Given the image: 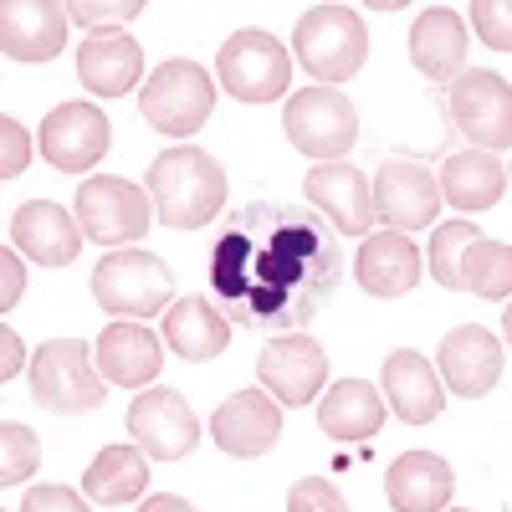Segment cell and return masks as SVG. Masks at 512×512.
I'll list each match as a JSON object with an SVG mask.
<instances>
[{
    "label": "cell",
    "mask_w": 512,
    "mask_h": 512,
    "mask_svg": "<svg viewBox=\"0 0 512 512\" xmlns=\"http://www.w3.org/2000/svg\"><path fill=\"white\" fill-rule=\"evenodd\" d=\"M308 200L318 205V216L333 221L338 236H364L374 231V180H364L354 164H313L308 169V180H303Z\"/></svg>",
    "instance_id": "cell-15"
},
{
    "label": "cell",
    "mask_w": 512,
    "mask_h": 512,
    "mask_svg": "<svg viewBox=\"0 0 512 512\" xmlns=\"http://www.w3.org/2000/svg\"><path fill=\"white\" fill-rule=\"evenodd\" d=\"M0 379H16L21 374V364H26V344H21V333L16 328H0Z\"/></svg>",
    "instance_id": "cell-39"
},
{
    "label": "cell",
    "mask_w": 512,
    "mask_h": 512,
    "mask_svg": "<svg viewBox=\"0 0 512 512\" xmlns=\"http://www.w3.org/2000/svg\"><path fill=\"white\" fill-rule=\"evenodd\" d=\"M441 210V180H431L415 159H384L379 175H374V216L379 226L390 231H415V226H431Z\"/></svg>",
    "instance_id": "cell-14"
},
{
    "label": "cell",
    "mask_w": 512,
    "mask_h": 512,
    "mask_svg": "<svg viewBox=\"0 0 512 512\" xmlns=\"http://www.w3.org/2000/svg\"><path fill=\"white\" fill-rule=\"evenodd\" d=\"M502 190H507V169L487 149H461L441 169V195L456 210H492L502 200Z\"/></svg>",
    "instance_id": "cell-27"
},
{
    "label": "cell",
    "mask_w": 512,
    "mask_h": 512,
    "mask_svg": "<svg viewBox=\"0 0 512 512\" xmlns=\"http://www.w3.org/2000/svg\"><path fill=\"white\" fill-rule=\"evenodd\" d=\"M128 431L134 446L154 461H180L200 441V420L180 390H139V400L128 405Z\"/></svg>",
    "instance_id": "cell-13"
},
{
    "label": "cell",
    "mask_w": 512,
    "mask_h": 512,
    "mask_svg": "<svg viewBox=\"0 0 512 512\" xmlns=\"http://www.w3.org/2000/svg\"><path fill=\"white\" fill-rule=\"evenodd\" d=\"M67 21V6H52V0H6L0 6V47L11 62L41 67L67 47Z\"/></svg>",
    "instance_id": "cell-16"
},
{
    "label": "cell",
    "mask_w": 512,
    "mask_h": 512,
    "mask_svg": "<svg viewBox=\"0 0 512 512\" xmlns=\"http://www.w3.org/2000/svg\"><path fill=\"white\" fill-rule=\"evenodd\" d=\"M21 262H26V256H21L16 246H11L6 256H0V267H6V292H0V303H6V308H16V303H21V282H26V267H21Z\"/></svg>",
    "instance_id": "cell-38"
},
{
    "label": "cell",
    "mask_w": 512,
    "mask_h": 512,
    "mask_svg": "<svg viewBox=\"0 0 512 512\" xmlns=\"http://www.w3.org/2000/svg\"><path fill=\"white\" fill-rule=\"evenodd\" d=\"M282 128L297 154H308L313 164H338L359 144V113L338 88H303L287 98Z\"/></svg>",
    "instance_id": "cell-6"
},
{
    "label": "cell",
    "mask_w": 512,
    "mask_h": 512,
    "mask_svg": "<svg viewBox=\"0 0 512 512\" xmlns=\"http://www.w3.org/2000/svg\"><path fill=\"white\" fill-rule=\"evenodd\" d=\"M144 487H149V456L139 446H103L93 456V466L82 472V492L108 507L134 502Z\"/></svg>",
    "instance_id": "cell-29"
},
{
    "label": "cell",
    "mask_w": 512,
    "mask_h": 512,
    "mask_svg": "<svg viewBox=\"0 0 512 512\" xmlns=\"http://www.w3.org/2000/svg\"><path fill=\"white\" fill-rule=\"evenodd\" d=\"M11 246L36 267H72L82 251V221H72L57 200H26L11 216Z\"/></svg>",
    "instance_id": "cell-17"
},
{
    "label": "cell",
    "mask_w": 512,
    "mask_h": 512,
    "mask_svg": "<svg viewBox=\"0 0 512 512\" xmlns=\"http://www.w3.org/2000/svg\"><path fill=\"white\" fill-rule=\"evenodd\" d=\"M461 292H477L487 303L512 297V246L507 241H472L461 256Z\"/></svg>",
    "instance_id": "cell-30"
},
{
    "label": "cell",
    "mask_w": 512,
    "mask_h": 512,
    "mask_svg": "<svg viewBox=\"0 0 512 512\" xmlns=\"http://www.w3.org/2000/svg\"><path fill=\"white\" fill-rule=\"evenodd\" d=\"M446 113H451V123H456V134H461L466 144L487 149V154H497V149L512 144V82H507L502 72L466 67V72L451 82Z\"/></svg>",
    "instance_id": "cell-9"
},
{
    "label": "cell",
    "mask_w": 512,
    "mask_h": 512,
    "mask_svg": "<svg viewBox=\"0 0 512 512\" xmlns=\"http://www.w3.org/2000/svg\"><path fill=\"white\" fill-rule=\"evenodd\" d=\"M139 512H195V507H190L185 497H169V492H159V497H149Z\"/></svg>",
    "instance_id": "cell-40"
},
{
    "label": "cell",
    "mask_w": 512,
    "mask_h": 512,
    "mask_svg": "<svg viewBox=\"0 0 512 512\" xmlns=\"http://www.w3.org/2000/svg\"><path fill=\"white\" fill-rule=\"evenodd\" d=\"M441 379L461 400H482L502 379V344L482 323H461L441 338Z\"/></svg>",
    "instance_id": "cell-19"
},
{
    "label": "cell",
    "mask_w": 512,
    "mask_h": 512,
    "mask_svg": "<svg viewBox=\"0 0 512 512\" xmlns=\"http://www.w3.org/2000/svg\"><path fill=\"white\" fill-rule=\"evenodd\" d=\"M507 180H512V164H507Z\"/></svg>",
    "instance_id": "cell-42"
},
{
    "label": "cell",
    "mask_w": 512,
    "mask_h": 512,
    "mask_svg": "<svg viewBox=\"0 0 512 512\" xmlns=\"http://www.w3.org/2000/svg\"><path fill=\"white\" fill-rule=\"evenodd\" d=\"M502 333H507V344H512V303L502 308Z\"/></svg>",
    "instance_id": "cell-41"
},
{
    "label": "cell",
    "mask_w": 512,
    "mask_h": 512,
    "mask_svg": "<svg viewBox=\"0 0 512 512\" xmlns=\"http://www.w3.org/2000/svg\"><path fill=\"white\" fill-rule=\"evenodd\" d=\"M16 512H88V502H82L72 487H62V482H41V487L26 492V502Z\"/></svg>",
    "instance_id": "cell-35"
},
{
    "label": "cell",
    "mask_w": 512,
    "mask_h": 512,
    "mask_svg": "<svg viewBox=\"0 0 512 512\" xmlns=\"http://www.w3.org/2000/svg\"><path fill=\"white\" fill-rule=\"evenodd\" d=\"M410 62L431 82H456L466 72V21L451 6L420 11V21L410 26Z\"/></svg>",
    "instance_id": "cell-25"
},
{
    "label": "cell",
    "mask_w": 512,
    "mask_h": 512,
    "mask_svg": "<svg viewBox=\"0 0 512 512\" xmlns=\"http://www.w3.org/2000/svg\"><path fill=\"white\" fill-rule=\"evenodd\" d=\"M93 359H98V374L108 384H118V390H144L164 369V344L144 323H108Z\"/></svg>",
    "instance_id": "cell-22"
},
{
    "label": "cell",
    "mask_w": 512,
    "mask_h": 512,
    "mask_svg": "<svg viewBox=\"0 0 512 512\" xmlns=\"http://www.w3.org/2000/svg\"><path fill=\"white\" fill-rule=\"evenodd\" d=\"M292 57L303 62L318 82H349L359 77L369 57V26L349 6H308L292 31Z\"/></svg>",
    "instance_id": "cell-3"
},
{
    "label": "cell",
    "mask_w": 512,
    "mask_h": 512,
    "mask_svg": "<svg viewBox=\"0 0 512 512\" xmlns=\"http://www.w3.org/2000/svg\"><path fill=\"white\" fill-rule=\"evenodd\" d=\"M0 441H6V456H0V482L21 487L36 466H41V441H36V431H26L21 420L0 425Z\"/></svg>",
    "instance_id": "cell-32"
},
{
    "label": "cell",
    "mask_w": 512,
    "mask_h": 512,
    "mask_svg": "<svg viewBox=\"0 0 512 512\" xmlns=\"http://www.w3.org/2000/svg\"><path fill=\"white\" fill-rule=\"evenodd\" d=\"M256 379L277 405H313L328 379V354L308 333H282L256 359Z\"/></svg>",
    "instance_id": "cell-12"
},
{
    "label": "cell",
    "mask_w": 512,
    "mask_h": 512,
    "mask_svg": "<svg viewBox=\"0 0 512 512\" xmlns=\"http://www.w3.org/2000/svg\"><path fill=\"white\" fill-rule=\"evenodd\" d=\"M379 390H384V405H390L405 425H431L441 415V405H446L436 364L425 354H415V349H395L390 359H384Z\"/></svg>",
    "instance_id": "cell-21"
},
{
    "label": "cell",
    "mask_w": 512,
    "mask_h": 512,
    "mask_svg": "<svg viewBox=\"0 0 512 512\" xmlns=\"http://www.w3.org/2000/svg\"><path fill=\"white\" fill-rule=\"evenodd\" d=\"M338 231L313 210L251 200L210 241V297L251 333H297L338 287Z\"/></svg>",
    "instance_id": "cell-1"
},
{
    "label": "cell",
    "mask_w": 512,
    "mask_h": 512,
    "mask_svg": "<svg viewBox=\"0 0 512 512\" xmlns=\"http://www.w3.org/2000/svg\"><path fill=\"white\" fill-rule=\"evenodd\" d=\"M169 292H175V277L154 251H108L93 267V297L108 318H154L159 308H169Z\"/></svg>",
    "instance_id": "cell-4"
},
{
    "label": "cell",
    "mask_w": 512,
    "mask_h": 512,
    "mask_svg": "<svg viewBox=\"0 0 512 512\" xmlns=\"http://www.w3.org/2000/svg\"><path fill=\"white\" fill-rule=\"evenodd\" d=\"M287 512H349V502L328 477H303L287 492Z\"/></svg>",
    "instance_id": "cell-34"
},
{
    "label": "cell",
    "mask_w": 512,
    "mask_h": 512,
    "mask_svg": "<svg viewBox=\"0 0 512 512\" xmlns=\"http://www.w3.org/2000/svg\"><path fill=\"white\" fill-rule=\"evenodd\" d=\"M466 21L477 26V36L487 41L492 52H512V0H477Z\"/></svg>",
    "instance_id": "cell-33"
},
{
    "label": "cell",
    "mask_w": 512,
    "mask_h": 512,
    "mask_svg": "<svg viewBox=\"0 0 512 512\" xmlns=\"http://www.w3.org/2000/svg\"><path fill=\"white\" fill-rule=\"evenodd\" d=\"M36 144H41V159H47L52 169L82 175V169H93L108 154L113 128H108L98 103H57L47 118H41Z\"/></svg>",
    "instance_id": "cell-11"
},
{
    "label": "cell",
    "mask_w": 512,
    "mask_h": 512,
    "mask_svg": "<svg viewBox=\"0 0 512 512\" xmlns=\"http://www.w3.org/2000/svg\"><path fill=\"white\" fill-rule=\"evenodd\" d=\"M149 195H154V216L169 231H195L210 226L226 205V169L195 144H175L154 154L149 164Z\"/></svg>",
    "instance_id": "cell-2"
},
{
    "label": "cell",
    "mask_w": 512,
    "mask_h": 512,
    "mask_svg": "<svg viewBox=\"0 0 512 512\" xmlns=\"http://www.w3.org/2000/svg\"><path fill=\"white\" fill-rule=\"evenodd\" d=\"M318 425L333 441H369L379 425H384V400L374 384L364 379H344L318 400Z\"/></svg>",
    "instance_id": "cell-28"
},
{
    "label": "cell",
    "mask_w": 512,
    "mask_h": 512,
    "mask_svg": "<svg viewBox=\"0 0 512 512\" xmlns=\"http://www.w3.org/2000/svg\"><path fill=\"white\" fill-rule=\"evenodd\" d=\"M210 108H216V82H210V72L200 62H159L154 77L139 88V113L149 128H159V134L169 139H190L195 128L210 118Z\"/></svg>",
    "instance_id": "cell-5"
},
{
    "label": "cell",
    "mask_w": 512,
    "mask_h": 512,
    "mask_svg": "<svg viewBox=\"0 0 512 512\" xmlns=\"http://www.w3.org/2000/svg\"><path fill=\"white\" fill-rule=\"evenodd\" d=\"M0 139H6V159H0V175L16 180L21 169H26V159H31V134L6 113V118H0Z\"/></svg>",
    "instance_id": "cell-36"
},
{
    "label": "cell",
    "mask_w": 512,
    "mask_h": 512,
    "mask_svg": "<svg viewBox=\"0 0 512 512\" xmlns=\"http://www.w3.org/2000/svg\"><path fill=\"white\" fill-rule=\"evenodd\" d=\"M456 492V472L431 451H405L384 472V497L395 512H441Z\"/></svg>",
    "instance_id": "cell-23"
},
{
    "label": "cell",
    "mask_w": 512,
    "mask_h": 512,
    "mask_svg": "<svg viewBox=\"0 0 512 512\" xmlns=\"http://www.w3.org/2000/svg\"><path fill=\"white\" fill-rule=\"evenodd\" d=\"M77 221H82V236L98 241V246H134L149 221H154V205L139 185H128L118 175H93L77 185Z\"/></svg>",
    "instance_id": "cell-10"
},
{
    "label": "cell",
    "mask_w": 512,
    "mask_h": 512,
    "mask_svg": "<svg viewBox=\"0 0 512 512\" xmlns=\"http://www.w3.org/2000/svg\"><path fill=\"white\" fill-rule=\"evenodd\" d=\"M139 11H144V0H123V6H82V0H72L67 6L77 26H98V31H108V21H134Z\"/></svg>",
    "instance_id": "cell-37"
},
{
    "label": "cell",
    "mask_w": 512,
    "mask_h": 512,
    "mask_svg": "<svg viewBox=\"0 0 512 512\" xmlns=\"http://www.w3.org/2000/svg\"><path fill=\"white\" fill-rule=\"evenodd\" d=\"M77 77H82V88L98 93V98H123V93H134L139 88V77H144V52H139V41L108 26V31H93L88 41L77 47Z\"/></svg>",
    "instance_id": "cell-20"
},
{
    "label": "cell",
    "mask_w": 512,
    "mask_h": 512,
    "mask_svg": "<svg viewBox=\"0 0 512 512\" xmlns=\"http://www.w3.org/2000/svg\"><path fill=\"white\" fill-rule=\"evenodd\" d=\"M98 359L77 338H52L31 354V395L57 410V415H88L103 405V374L93 369Z\"/></svg>",
    "instance_id": "cell-7"
},
{
    "label": "cell",
    "mask_w": 512,
    "mask_h": 512,
    "mask_svg": "<svg viewBox=\"0 0 512 512\" xmlns=\"http://www.w3.org/2000/svg\"><path fill=\"white\" fill-rule=\"evenodd\" d=\"M164 344L190 364L216 359L231 344V318L216 303H205V297H180V303L164 313Z\"/></svg>",
    "instance_id": "cell-26"
},
{
    "label": "cell",
    "mask_w": 512,
    "mask_h": 512,
    "mask_svg": "<svg viewBox=\"0 0 512 512\" xmlns=\"http://www.w3.org/2000/svg\"><path fill=\"white\" fill-rule=\"evenodd\" d=\"M216 82L236 103H277L287 93V82H292V57H287V47L277 36L246 26L221 47Z\"/></svg>",
    "instance_id": "cell-8"
},
{
    "label": "cell",
    "mask_w": 512,
    "mask_h": 512,
    "mask_svg": "<svg viewBox=\"0 0 512 512\" xmlns=\"http://www.w3.org/2000/svg\"><path fill=\"white\" fill-rule=\"evenodd\" d=\"M210 436L226 456H267L282 436V415H277V400L267 390H241L231 400H221V410L210 415Z\"/></svg>",
    "instance_id": "cell-18"
},
{
    "label": "cell",
    "mask_w": 512,
    "mask_h": 512,
    "mask_svg": "<svg viewBox=\"0 0 512 512\" xmlns=\"http://www.w3.org/2000/svg\"><path fill=\"white\" fill-rule=\"evenodd\" d=\"M420 251L405 231H374L364 246H359V262H354V277L369 297H405L415 282H420Z\"/></svg>",
    "instance_id": "cell-24"
},
{
    "label": "cell",
    "mask_w": 512,
    "mask_h": 512,
    "mask_svg": "<svg viewBox=\"0 0 512 512\" xmlns=\"http://www.w3.org/2000/svg\"><path fill=\"white\" fill-rule=\"evenodd\" d=\"M472 241H482V231L472 221H441L436 226V236H431V277L441 287H451V292L461 287V256H466Z\"/></svg>",
    "instance_id": "cell-31"
}]
</instances>
